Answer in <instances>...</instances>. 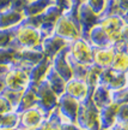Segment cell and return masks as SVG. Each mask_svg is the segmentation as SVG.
<instances>
[{"label": "cell", "mask_w": 128, "mask_h": 130, "mask_svg": "<svg viewBox=\"0 0 128 130\" xmlns=\"http://www.w3.org/2000/svg\"><path fill=\"white\" fill-rule=\"evenodd\" d=\"M78 7L77 5L71 4V7L62 13L55 24L53 34L65 39L66 41L72 42L82 37L80 24L78 19Z\"/></svg>", "instance_id": "1"}, {"label": "cell", "mask_w": 128, "mask_h": 130, "mask_svg": "<svg viewBox=\"0 0 128 130\" xmlns=\"http://www.w3.org/2000/svg\"><path fill=\"white\" fill-rule=\"evenodd\" d=\"M43 40L40 29L30 27L23 22L13 28V40L10 47H13L16 50L23 48H34L41 46Z\"/></svg>", "instance_id": "2"}, {"label": "cell", "mask_w": 128, "mask_h": 130, "mask_svg": "<svg viewBox=\"0 0 128 130\" xmlns=\"http://www.w3.org/2000/svg\"><path fill=\"white\" fill-rule=\"evenodd\" d=\"M5 88L12 90H24L29 84V70L11 65L4 74Z\"/></svg>", "instance_id": "3"}, {"label": "cell", "mask_w": 128, "mask_h": 130, "mask_svg": "<svg viewBox=\"0 0 128 130\" xmlns=\"http://www.w3.org/2000/svg\"><path fill=\"white\" fill-rule=\"evenodd\" d=\"M36 95H37V106L48 116L55 107L58 106V95L53 92L50 86L46 79L41 81L36 86Z\"/></svg>", "instance_id": "4"}, {"label": "cell", "mask_w": 128, "mask_h": 130, "mask_svg": "<svg viewBox=\"0 0 128 130\" xmlns=\"http://www.w3.org/2000/svg\"><path fill=\"white\" fill-rule=\"evenodd\" d=\"M68 57L84 65L92 64V46L85 39H78L68 43Z\"/></svg>", "instance_id": "5"}, {"label": "cell", "mask_w": 128, "mask_h": 130, "mask_svg": "<svg viewBox=\"0 0 128 130\" xmlns=\"http://www.w3.org/2000/svg\"><path fill=\"white\" fill-rule=\"evenodd\" d=\"M97 24L104 30L107 36L109 37L111 46L122 40L121 30L124 25V22L121 16H105L99 18Z\"/></svg>", "instance_id": "6"}, {"label": "cell", "mask_w": 128, "mask_h": 130, "mask_svg": "<svg viewBox=\"0 0 128 130\" xmlns=\"http://www.w3.org/2000/svg\"><path fill=\"white\" fill-rule=\"evenodd\" d=\"M46 118V113L40 107L34 106L19 113V121L17 128H19L20 130H35L41 125Z\"/></svg>", "instance_id": "7"}, {"label": "cell", "mask_w": 128, "mask_h": 130, "mask_svg": "<svg viewBox=\"0 0 128 130\" xmlns=\"http://www.w3.org/2000/svg\"><path fill=\"white\" fill-rule=\"evenodd\" d=\"M44 57L46 56L42 51L41 46L34 47V48H23V50L17 51L16 61L12 65H17V66L24 68L27 70H30L34 65H36L38 61H41Z\"/></svg>", "instance_id": "8"}, {"label": "cell", "mask_w": 128, "mask_h": 130, "mask_svg": "<svg viewBox=\"0 0 128 130\" xmlns=\"http://www.w3.org/2000/svg\"><path fill=\"white\" fill-rule=\"evenodd\" d=\"M78 19L80 24V31H82V39L87 40V35L99 21V16L86 4L83 3L78 7Z\"/></svg>", "instance_id": "9"}, {"label": "cell", "mask_w": 128, "mask_h": 130, "mask_svg": "<svg viewBox=\"0 0 128 130\" xmlns=\"http://www.w3.org/2000/svg\"><path fill=\"white\" fill-rule=\"evenodd\" d=\"M61 13H62V10L60 9L59 6H56L55 4L49 6L43 13H41L42 23L41 27H40V31H41L43 39L48 36V35L53 34L55 24L58 22V19L60 18Z\"/></svg>", "instance_id": "10"}, {"label": "cell", "mask_w": 128, "mask_h": 130, "mask_svg": "<svg viewBox=\"0 0 128 130\" xmlns=\"http://www.w3.org/2000/svg\"><path fill=\"white\" fill-rule=\"evenodd\" d=\"M79 104L77 99L72 98L68 94H61L58 98V108L61 116H66L68 118V121L75 122V118L78 116V111H79Z\"/></svg>", "instance_id": "11"}, {"label": "cell", "mask_w": 128, "mask_h": 130, "mask_svg": "<svg viewBox=\"0 0 128 130\" xmlns=\"http://www.w3.org/2000/svg\"><path fill=\"white\" fill-rule=\"evenodd\" d=\"M68 41H66L65 39L58 36L55 34H52V35H48L46 36L41 42V48L44 56L49 59H53L60 51H62L64 48L68 46Z\"/></svg>", "instance_id": "12"}, {"label": "cell", "mask_w": 128, "mask_h": 130, "mask_svg": "<svg viewBox=\"0 0 128 130\" xmlns=\"http://www.w3.org/2000/svg\"><path fill=\"white\" fill-rule=\"evenodd\" d=\"M67 47L64 48L62 51H60L59 53L52 59V68H53L66 82H67L68 79L73 78L72 69H71V65H69L68 59H67V53H68V48H67Z\"/></svg>", "instance_id": "13"}, {"label": "cell", "mask_w": 128, "mask_h": 130, "mask_svg": "<svg viewBox=\"0 0 128 130\" xmlns=\"http://www.w3.org/2000/svg\"><path fill=\"white\" fill-rule=\"evenodd\" d=\"M115 54V50L113 46L105 47H95L92 46V64L96 66L105 69L110 68Z\"/></svg>", "instance_id": "14"}, {"label": "cell", "mask_w": 128, "mask_h": 130, "mask_svg": "<svg viewBox=\"0 0 128 130\" xmlns=\"http://www.w3.org/2000/svg\"><path fill=\"white\" fill-rule=\"evenodd\" d=\"M50 68H52V59L44 57L41 61H38L36 65H34L31 69L29 70V83L37 86L41 81L46 78V75Z\"/></svg>", "instance_id": "15"}, {"label": "cell", "mask_w": 128, "mask_h": 130, "mask_svg": "<svg viewBox=\"0 0 128 130\" xmlns=\"http://www.w3.org/2000/svg\"><path fill=\"white\" fill-rule=\"evenodd\" d=\"M34 106H37V95H36V86L29 83L28 87L23 90L22 98L19 100L18 106L14 111L17 113H22L25 110H29Z\"/></svg>", "instance_id": "16"}, {"label": "cell", "mask_w": 128, "mask_h": 130, "mask_svg": "<svg viewBox=\"0 0 128 130\" xmlns=\"http://www.w3.org/2000/svg\"><path fill=\"white\" fill-rule=\"evenodd\" d=\"M65 93L71 95L74 99H77L78 101H82L86 98L87 93H89V88H87L86 83L82 79L71 78L66 82Z\"/></svg>", "instance_id": "17"}, {"label": "cell", "mask_w": 128, "mask_h": 130, "mask_svg": "<svg viewBox=\"0 0 128 130\" xmlns=\"http://www.w3.org/2000/svg\"><path fill=\"white\" fill-rule=\"evenodd\" d=\"M24 13L20 11H16L12 9H7L0 11V29L14 28L23 22Z\"/></svg>", "instance_id": "18"}, {"label": "cell", "mask_w": 128, "mask_h": 130, "mask_svg": "<svg viewBox=\"0 0 128 130\" xmlns=\"http://www.w3.org/2000/svg\"><path fill=\"white\" fill-rule=\"evenodd\" d=\"M87 41L90 42L91 46L95 47H105V46H111L109 37L107 36L104 30L96 24L93 28L90 30L89 35H87Z\"/></svg>", "instance_id": "19"}, {"label": "cell", "mask_w": 128, "mask_h": 130, "mask_svg": "<svg viewBox=\"0 0 128 130\" xmlns=\"http://www.w3.org/2000/svg\"><path fill=\"white\" fill-rule=\"evenodd\" d=\"M48 82V84L50 86V88L53 89L58 96H60L61 94L65 93V87H66V81H65L61 76H60L56 71H55L53 68L49 69V71L47 72L46 78H44Z\"/></svg>", "instance_id": "20"}, {"label": "cell", "mask_w": 128, "mask_h": 130, "mask_svg": "<svg viewBox=\"0 0 128 130\" xmlns=\"http://www.w3.org/2000/svg\"><path fill=\"white\" fill-rule=\"evenodd\" d=\"M54 0H32L29 1L27 7L24 9L23 13L24 17L28 16H36V14H41L46 11L49 6L54 5Z\"/></svg>", "instance_id": "21"}, {"label": "cell", "mask_w": 128, "mask_h": 130, "mask_svg": "<svg viewBox=\"0 0 128 130\" xmlns=\"http://www.w3.org/2000/svg\"><path fill=\"white\" fill-rule=\"evenodd\" d=\"M19 121V113L16 111H11L4 115H0V130L17 128Z\"/></svg>", "instance_id": "22"}, {"label": "cell", "mask_w": 128, "mask_h": 130, "mask_svg": "<svg viewBox=\"0 0 128 130\" xmlns=\"http://www.w3.org/2000/svg\"><path fill=\"white\" fill-rule=\"evenodd\" d=\"M17 51L13 47H5L0 48V65L3 66H10L16 61Z\"/></svg>", "instance_id": "23"}, {"label": "cell", "mask_w": 128, "mask_h": 130, "mask_svg": "<svg viewBox=\"0 0 128 130\" xmlns=\"http://www.w3.org/2000/svg\"><path fill=\"white\" fill-rule=\"evenodd\" d=\"M105 16H121V17L123 16V12L120 9L116 0H105L104 9L99 13V18L105 17Z\"/></svg>", "instance_id": "24"}, {"label": "cell", "mask_w": 128, "mask_h": 130, "mask_svg": "<svg viewBox=\"0 0 128 130\" xmlns=\"http://www.w3.org/2000/svg\"><path fill=\"white\" fill-rule=\"evenodd\" d=\"M22 94H23V90H12V89L5 88L0 95H3V96L10 102V105L12 106V108H13V111H14L16 107L18 106L19 100H20V98H22Z\"/></svg>", "instance_id": "25"}, {"label": "cell", "mask_w": 128, "mask_h": 130, "mask_svg": "<svg viewBox=\"0 0 128 130\" xmlns=\"http://www.w3.org/2000/svg\"><path fill=\"white\" fill-rule=\"evenodd\" d=\"M13 40V28L0 29V48L10 47Z\"/></svg>", "instance_id": "26"}, {"label": "cell", "mask_w": 128, "mask_h": 130, "mask_svg": "<svg viewBox=\"0 0 128 130\" xmlns=\"http://www.w3.org/2000/svg\"><path fill=\"white\" fill-rule=\"evenodd\" d=\"M85 3L99 16V13H101L102 11H103V9H104L105 0H86Z\"/></svg>", "instance_id": "27"}, {"label": "cell", "mask_w": 128, "mask_h": 130, "mask_svg": "<svg viewBox=\"0 0 128 130\" xmlns=\"http://www.w3.org/2000/svg\"><path fill=\"white\" fill-rule=\"evenodd\" d=\"M28 3H29V0H11V7L10 9L23 12L24 9L27 7Z\"/></svg>", "instance_id": "28"}, {"label": "cell", "mask_w": 128, "mask_h": 130, "mask_svg": "<svg viewBox=\"0 0 128 130\" xmlns=\"http://www.w3.org/2000/svg\"><path fill=\"white\" fill-rule=\"evenodd\" d=\"M11 111H13V108L10 105V102L3 95H0V115H4V113H7Z\"/></svg>", "instance_id": "29"}, {"label": "cell", "mask_w": 128, "mask_h": 130, "mask_svg": "<svg viewBox=\"0 0 128 130\" xmlns=\"http://www.w3.org/2000/svg\"><path fill=\"white\" fill-rule=\"evenodd\" d=\"M56 6H59L62 11H66L71 7V0H54Z\"/></svg>", "instance_id": "30"}, {"label": "cell", "mask_w": 128, "mask_h": 130, "mask_svg": "<svg viewBox=\"0 0 128 130\" xmlns=\"http://www.w3.org/2000/svg\"><path fill=\"white\" fill-rule=\"evenodd\" d=\"M121 37H122V41L128 47V24L126 23H124V25L122 27V30H121Z\"/></svg>", "instance_id": "31"}, {"label": "cell", "mask_w": 128, "mask_h": 130, "mask_svg": "<svg viewBox=\"0 0 128 130\" xmlns=\"http://www.w3.org/2000/svg\"><path fill=\"white\" fill-rule=\"evenodd\" d=\"M116 3L119 4L120 9L122 10L123 14L128 11V0H116Z\"/></svg>", "instance_id": "32"}, {"label": "cell", "mask_w": 128, "mask_h": 130, "mask_svg": "<svg viewBox=\"0 0 128 130\" xmlns=\"http://www.w3.org/2000/svg\"><path fill=\"white\" fill-rule=\"evenodd\" d=\"M11 7V0H0V11H4Z\"/></svg>", "instance_id": "33"}, {"label": "cell", "mask_w": 128, "mask_h": 130, "mask_svg": "<svg viewBox=\"0 0 128 130\" xmlns=\"http://www.w3.org/2000/svg\"><path fill=\"white\" fill-rule=\"evenodd\" d=\"M5 89V82H4V75H0V94L3 93Z\"/></svg>", "instance_id": "34"}, {"label": "cell", "mask_w": 128, "mask_h": 130, "mask_svg": "<svg viewBox=\"0 0 128 130\" xmlns=\"http://www.w3.org/2000/svg\"><path fill=\"white\" fill-rule=\"evenodd\" d=\"M85 1H86V0H71V4L79 6V5H82L83 3H85Z\"/></svg>", "instance_id": "35"}, {"label": "cell", "mask_w": 128, "mask_h": 130, "mask_svg": "<svg viewBox=\"0 0 128 130\" xmlns=\"http://www.w3.org/2000/svg\"><path fill=\"white\" fill-rule=\"evenodd\" d=\"M7 69H9V66H3V65H0V75H4Z\"/></svg>", "instance_id": "36"}, {"label": "cell", "mask_w": 128, "mask_h": 130, "mask_svg": "<svg viewBox=\"0 0 128 130\" xmlns=\"http://www.w3.org/2000/svg\"><path fill=\"white\" fill-rule=\"evenodd\" d=\"M1 130H20L19 128H11V129H1Z\"/></svg>", "instance_id": "37"}, {"label": "cell", "mask_w": 128, "mask_h": 130, "mask_svg": "<svg viewBox=\"0 0 128 130\" xmlns=\"http://www.w3.org/2000/svg\"><path fill=\"white\" fill-rule=\"evenodd\" d=\"M124 130H128V121L126 122V129H124Z\"/></svg>", "instance_id": "38"}, {"label": "cell", "mask_w": 128, "mask_h": 130, "mask_svg": "<svg viewBox=\"0 0 128 130\" xmlns=\"http://www.w3.org/2000/svg\"><path fill=\"white\" fill-rule=\"evenodd\" d=\"M126 76H127V84H126V86H128V71L126 72Z\"/></svg>", "instance_id": "39"}, {"label": "cell", "mask_w": 128, "mask_h": 130, "mask_svg": "<svg viewBox=\"0 0 128 130\" xmlns=\"http://www.w3.org/2000/svg\"><path fill=\"white\" fill-rule=\"evenodd\" d=\"M35 130H38V128H37V129H35Z\"/></svg>", "instance_id": "40"}, {"label": "cell", "mask_w": 128, "mask_h": 130, "mask_svg": "<svg viewBox=\"0 0 128 130\" xmlns=\"http://www.w3.org/2000/svg\"><path fill=\"white\" fill-rule=\"evenodd\" d=\"M29 1H32V0H29Z\"/></svg>", "instance_id": "41"}]
</instances>
